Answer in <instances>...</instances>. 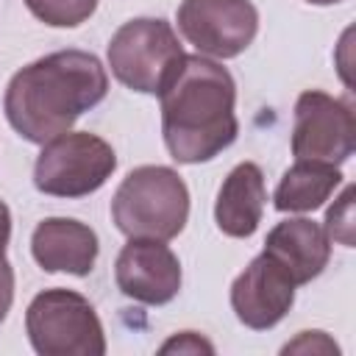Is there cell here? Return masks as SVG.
Listing matches in <instances>:
<instances>
[{"label":"cell","mask_w":356,"mask_h":356,"mask_svg":"<svg viewBox=\"0 0 356 356\" xmlns=\"http://www.w3.org/2000/svg\"><path fill=\"white\" fill-rule=\"evenodd\" d=\"M108 92L106 67L86 50H56L17 70L3 95L8 125L33 145L70 131Z\"/></svg>","instance_id":"obj_1"},{"label":"cell","mask_w":356,"mask_h":356,"mask_svg":"<svg viewBox=\"0 0 356 356\" xmlns=\"http://www.w3.org/2000/svg\"><path fill=\"white\" fill-rule=\"evenodd\" d=\"M161 136L178 164H200L234 145L236 83L231 72L209 56H184L175 75L159 92Z\"/></svg>","instance_id":"obj_2"},{"label":"cell","mask_w":356,"mask_h":356,"mask_svg":"<svg viewBox=\"0 0 356 356\" xmlns=\"http://www.w3.org/2000/svg\"><path fill=\"white\" fill-rule=\"evenodd\" d=\"M111 220L128 239L167 242L189 220V189L172 167H136L111 197Z\"/></svg>","instance_id":"obj_3"},{"label":"cell","mask_w":356,"mask_h":356,"mask_svg":"<svg viewBox=\"0 0 356 356\" xmlns=\"http://www.w3.org/2000/svg\"><path fill=\"white\" fill-rule=\"evenodd\" d=\"M25 331L39 356H103L106 334L95 306L75 289L39 292L25 312Z\"/></svg>","instance_id":"obj_4"},{"label":"cell","mask_w":356,"mask_h":356,"mask_svg":"<svg viewBox=\"0 0 356 356\" xmlns=\"http://www.w3.org/2000/svg\"><path fill=\"white\" fill-rule=\"evenodd\" d=\"M111 75L142 95H159L184 61V44L159 17H136L120 25L108 42Z\"/></svg>","instance_id":"obj_5"},{"label":"cell","mask_w":356,"mask_h":356,"mask_svg":"<svg viewBox=\"0 0 356 356\" xmlns=\"http://www.w3.org/2000/svg\"><path fill=\"white\" fill-rule=\"evenodd\" d=\"M117 170L114 147L89 131H64L42 145L33 164V186L50 197H86Z\"/></svg>","instance_id":"obj_6"},{"label":"cell","mask_w":356,"mask_h":356,"mask_svg":"<svg viewBox=\"0 0 356 356\" xmlns=\"http://www.w3.org/2000/svg\"><path fill=\"white\" fill-rule=\"evenodd\" d=\"M356 150V120L350 103L320 89H306L295 100L292 156L295 161H323L339 167Z\"/></svg>","instance_id":"obj_7"},{"label":"cell","mask_w":356,"mask_h":356,"mask_svg":"<svg viewBox=\"0 0 356 356\" xmlns=\"http://www.w3.org/2000/svg\"><path fill=\"white\" fill-rule=\"evenodd\" d=\"M175 22L200 56L236 58L256 39L259 11L250 0H184Z\"/></svg>","instance_id":"obj_8"},{"label":"cell","mask_w":356,"mask_h":356,"mask_svg":"<svg viewBox=\"0 0 356 356\" xmlns=\"http://www.w3.org/2000/svg\"><path fill=\"white\" fill-rule=\"evenodd\" d=\"M298 284L289 273L264 250L250 259V264L231 284V309L236 320L253 331H267L278 325L292 303Z\"/></svg>","instance_id":"obj_9"},{"label":"cell","mask_w":356,"mask_h":356,"mask_svg":"<svg viewBox=\"0 0 356 356\" xmlns=\"http://www.w3.org/2000/svg\"><path fill=\"white\" fill-rule=\"evenodd\" d=\"M117 289L145 306H164L181 289V261L161 239H128L114 261Z\"/></svg>","instance_id":"obj_10"},{"label":"cell","mask_w":356,"mask_h":356,"mask_svg":"<svg viewBox=\"0 0 356 356\" xmlns=\"http://www.w3.org/2000/svg\"><path fill=\"white\" fill-rule=\"evenodd\" d=\"M97 250V234L72 217H47L31 234V256L44 273L89 275Z\"/></svg>","instance_id":"obj_11"},{"label":"cell","mask_w":356,"mask_h":356,"mask_svg":"<svg viewBox=\"0 0 356 356\" xmlns=\"http://www.w3.org/2000/svg\"><path fill=\"white\" fill-rule=\"evenodd\" d=\"M264 253L273 256L298 286H303L325 270L331 259V239L320 222L306 217H289L270 228L264 239Z\"/></svg>","instance_id":"obj_12"},{"label":"cell","mask_w":356,"mask_h":356,"mask_svg":"<svg viewBox=\"0 0 356 356\" xmlns=\"http://www.w3.org/2000/svg\"><path fill=\"white\" fill-rule=\"evenodd\" d=\"M267 203L264 172L253 161H239L222 181L214 203V222L225 236L248 239L256 234Z\"/></svg>","instance_id":"obj_13"},{"label":"cell","mask_w":356,"mask_h":356,"mask_svg":"<svg viewBox=\"0 0 356 356\" xmlns=\"http://www.w3.org/2000/svg\"><path fill=\"white\" fill-rule=\"evenodd\" d=\"M339 184V167L323 161H295L281 175L273 192V206L278 211H314L334 195Z\"/></svg>","instance_id":"obj_14"},{"label":"cell","mask_w":356,"mask_h":356,"mask_svg":"<svg viewBox=\"0 0 356 356\" xmlns=\"http://www.w3.org/2000/svg\"><path fill=\"white\" fill-rule=\"evenodd\" d=\"M25 6L50 28H75L95 14L97 0H25Z\"/></svg>","instance_id":"obj_15"},{"label":"cell","mask_w":356,"mask_h":356,"mask_svg":"<svg viewBox=\"0 0 356 356\" xmlns=\"http://www.w3.org/2000/svg\"><path fill=\"white\" fill-rule=\"evenodd\" d=\"M325 234L328 239L353 248V186H345L342 197L328 209L325 214Z\"/></svg>","instance_id":"obj_16"},{"label":"cell","mask_w":356,"mask_h":356,"mask_svg":"<svg viewBox=\"0 0 356 356\" xmlns=\"http://www.w3.org/2000/svg\"><path fill=\"white\" fill-rule=\"evenodd\" d=\"M337 353L339 348L325 337V331H300V337L295 342L284 345V353Z\"/></svg>","instance_id":"obj_17"},{"label":"cell","mask_w":356,"mask_h":356,"mask_svg":"<svg viewBox=\"0 0 356 356\" xmlns=\"http://www.w3.org/2000/svg\"><path fill=\"white\" fill-rule=\"evenodd\" d=\"M159 350H161V353H214V345L206 342V339H203L200 334H195V331H181V334H175L172 339H167Z\"/></svg>","instance_id":"obj_18"},{"label":"cell","mask_w":356,"mask_h":356,"mask_svg":"<svg viewBox=\"0 0 356 356\" xmlns=\"http://www.w3.org/2000/svg\"><path fill=\"white\" fill-rule=\"evenodd\" d=\"M11 303H14V267L3 253L0 256V323L6 320Z\"/></svg>","instance_id":"obj_19"},{"label":"cell","mask_w":356,"mask_h":356,"mask_svg":"<svg viewBox=\"0 0 356 356\" xmlns=\"http://www.w3.org/2000/svg\"><path fill=\"white\" fill-rule=\"evenodd\" d=\"M8 239H11V211H8V206L0 200V256H3L6 248H8Z\"/></svg>","instance_id":"obj_20"},{"label":"cell","mask_w":356,"mask_h":356,"mask_svg":"<svg viewBox=\"0 0 356 356\" xmlns=\"http://www.w3.org/2000/svg\"><path fill=\"white\" fill-rule=\"evenodd\" d=\"M306 3H314V6H331V3H342V0H306Z\"/></svg>","instance_id":"obj_21"}]
</instances>
